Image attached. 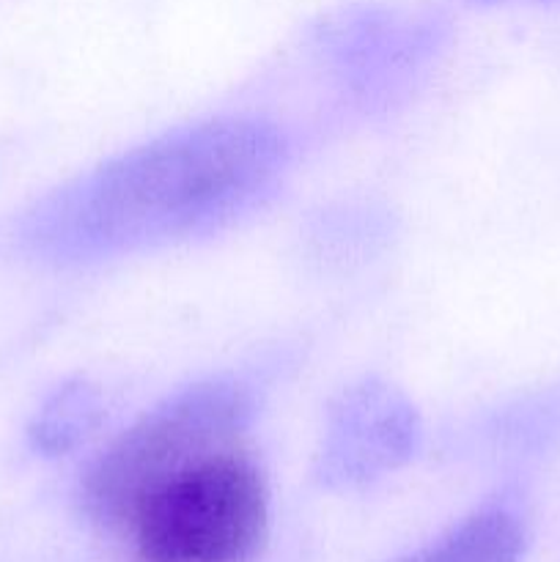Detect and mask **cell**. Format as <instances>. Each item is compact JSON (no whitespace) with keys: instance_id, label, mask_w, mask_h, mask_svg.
<instances>
[{"instance_id":"6da1fadb","label":"cell","mask_w":560,"mask_h":562,"mask_svg":"<svg viewBox=\"0 0 560 562\" xmlns=\"http://www.w3.org/2000/svg\"><path fill=\"white\" fill-rule=\"evenodd\" d=\"M283 168L285 140L267 121H203L55 192L31 241L55 261H99L206 234L256 206Z\"/></svg>"},{"instance_id":"7a4b0ae2","label":"cell","mask_w":560,"mask_h":562,"mask_svg":"<svg viewBox=\"0 0 560 562\" xmlns=\"http://www.w3.org/2000/svg\"><path fill=\"white\" fill-rule=\"evenodd\" d=\"M267 521V481L236 445L154 483L115 536L130 538L146 562H245Z\"/></svg>"},{"instance_id":"3957f363","label":"cell","mask_w":560,"mask_h":562,"mask_svg":"<svg viewBox=\"0 0 560 562\" xmlns=\"http://www.w3.org/2000/svg\"><path fill=\"white\" fill-rule=\"evenodd\" d=\"M245 387L209 379L170 395L126 428L82 477V508L110 532H119L132 505L170 472L201 456L236 448L250 423Z\"/></svg>"},{"instance_id":"277c9868","label":"cell","mask_w":560,"mask_h":562,"mask_svg":"<svg viewBox=\"0 0 560 562\" xmlns=\"http://www.w3.org/2000/svg\"><path fill=\"white\" fill-rule=\"evenodd\" d=\"M421 417L401 390L360 379L340 390L327 412L316 477L327 488H362L415 456Z\"/></svg>"},{"instance_id":"5b68a950","label":"cell","mask_w":560,"mask_h":562,"mask_svg":"<svg viewBox=\"0 0 560 562\" xmlns=\"http://www.w3.org/2000/svg\"><path fill=\"white\" fill-rule=\"evenodd\" d=\"M525 543L522 516L505 505H489L395 562H522Z\"/></svg>"},{"instance_id":"8992f818","label":"cell","mask_w":560,"mask_h":562,"mask_svg":"<svg viewBox=\"0 0 560 562\" xmlns=\"http://www.w3.org/2000/svg\"><path fill=\"white\" fill-rule=\"evenodd\" d=\"M338 47H335V58L344 66V77H349V86L357 91L373 93L384 91L406 75L410 66H415V49L421 47L417 38L410 42V31L395 27L390 33L388 22L379 25H357L355 33H340Z\"/></svg>"},{"instance_id":"52a82bcc","label":"cell","mask_w":560,"mask_h":562,"mask_svg":"<svg viewBox=\"0 0 560 562\" xmlns=\"http://www.w3.org/2000/svg\"><path fill=\"white\" fill-rule=\"evenodd\" d=\"M102 415L104 406L99 390L77 379V382H66L64 387L49 395L47 404L33 417L27 437L38 453L64 456L97 431Z\"/></svg>"},{"instance_id":"ba28073f","label":"cell","mask_w":560,"mask_h":562,"mask_svg":"<svg viewBox=\"0 0 560 562\" xmlns=\"http://www.w3.org/2000/svg\"><path fill=\"white\" fill-rule=\"evenodd\" d=\"M472 3H483V5H500V3H552V0H472Z\"/></svg>"}]
</instances>
